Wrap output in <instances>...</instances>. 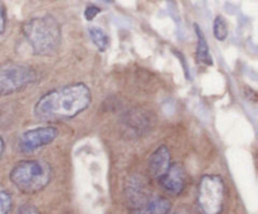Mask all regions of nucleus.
<instances>
[{
	"label": "nucleus",
	"instance_id": "nucleus-15",
	"mask_svg": "<svg viewBox=\"0 0 258 214\" xmlns=\"http://www.w3.org/2000/svg\"><path fill=\"white\" fill-rule=\"evenodd\" d=\"M12 205L13 200L10 194L8 191L0 189V214H9Z\"/></svg>",
	"mask_w": 258,
	"mask_h": 214
},
{
	"label": "nucleus",
	"instance_id": "nucleus-3",
	"mask_svg": "<svg viewBox=\"0 0 258 214\" xmlns=\"http://www.w3.org/2000/svg\"><path fill=\"white\" fill-rule=\"evenodd\" d=\"M53 176L52 168L42 160H24L18 163L10 171V181L27 194H33L44 189Z\"/></svg>",
	"mask_w": 258,
	"mask_h": 214
},
{
	"label": "nucleus",
	"instance_id": "nucleus-18",
	"mask_svg": "<svg viewBox=\"0 0 258 214\" xmlns=\"http://www.w3.org/2000/svg\"><path fill=\"white\" fill-rule=\"evenodd\" d=\"M5 24H7V13L3 5H0V34L5 30Z\"/></svg>",
	"mask_w": 258,
	"mask_h": 214
},
{
	"label": "nucleus",
	"instance_id": "nucleus-7",
	"mask_svg": "<svg viewBox=\"0 0 258 214\" xmlns=\"http://www.w3.org/2000/svg\"><path fill=\"white\" fill-rule=\"evenodd\" d=\"M159 184L164 190L170 194H180L186 185V173L183 166L178 163L171 164L168 173L159 179Z\"/></svg>",
	"mask_w": 258,
	"mask_h": 214
},
{
	"label": "nucleus",
	"instance_id": "nucleus-10",
	"mask_svg": "<svg viewBox=\"0 0 258 214\" xmlns=\"http://www.w3.org/2000/svg\"><path fill=\"white\" fill-rule=\"evenodd\" d=\"M125 121V127L135 133L146 132L149 128H151V116L146 111L141 110H131L123 117Z\"/></svg>",
	"mask_w": 258,
	"mask_h": 214
},
{
	"label": "nucleus",
	"instance_id": "nucleus-13",
	"mask_svg": "<svg viewBox=\"0 0 258 214\" xmlns=\"http://www.w3.org/2000/svg\"><path fill=\"white\" fill-rule=\"evenodd\" d=\"M87 32L91 40L93 42V44H95L101 52L107 49L110 39H108L107 33H106L102 28L97 27V25H90V27L87 28Z\"/></svg>",
	"mask_w": 258,
	"mask_h": 214
},
{
	"label": "nucleus",
	"instance_id": "nucleus-4",
	"mask_svg": "<svg viewBox=\"0 0 258 214\" xmlns=\"http://www.w3.org/2000/svg\"><path fill=\"white\" fill-rule=\"evenodd\" d=\"M226 201V184L219 175H203L198 185L197 204L201 214H222Z\"/></svg>",
	"mask_w": 258,
	"mask_h": 214
},
{
	"label": "nucleus",
	"instance_id": "nucleus-19",
	"mask_svg": "<svg viewBox=\"0 0 258 214\" xmlns=\"http://www.w3.org/2000/svg\"><path fill=\"white\" fill-rule=\"evenodd\" d=\"M4 149H5L4 140H3V137H2V136H0V158H2L3 153H4Z\"/></svg>",
	"mask_w": 258,
	"mask_h": 214
},
{
	"label": "nucleus",
	"instance_id": "nucleus-14",
	"mask_svg": "<svg viewBox=\"0 0 258 214\" xmlns=\"http://www.w3.org/2000/svg\"><path fill=\"white\" fill-rule=\"evenodd\" d=\"M213 33L216 39L218 40H224L228 37V23H227V20L222 15H218L214 19Z\"/></svg>",
	"mask_w": 258,
	"mask_h": 214
},
{
	"label": "nucleus",
	"instance_id": "nucleus-6",
	"mask_svg": "<svg viewBox=\"0 0 258 214\" xmlns=\"http://www.w3.org/2000/svg\"><path fill=\"white\" fill-rule=\"evenodd\" d=\"M58 130L54 126H43L32 128L22 133L18 140V150L20 153H32L37 149L52 144L57 138Z\"/></svg>",
	"mask_w": 258,
	"mask_h": 214
},
{
	"label": "nucleus",
	"instance_id": "nucleus-17",
	"mask_svg": "<svg viewBox=\"0 0 258 214\" xmlns=\"http://www.w3.org/2000/svg\"><path fill=\"white\" fill-rule=\"evenodd\" d=\"M17 214H40L39 210L37 209V206L30 205V204H25L22 208L18 210Z\"/></svg>",
	"mask_w": 258,
	"mask_h": 214
},
{
	"label": "nucleus",
	"instance_id": "nucleus-5",
	"mask_svg": "<svg viewBox=\"0 0 258 214\" xmlns=\"http://www.w3.org/2000/svg\"><path fill=\"white\" fill-rule=\"evenodd\" d=\"M37 70L28 64L8 63L0 65V97L23 90L37 81Z\"/></svg>",
	"mask_w": 258,
	"mask_h": 214
},
{
	"label": "nucleus",
	"instance_id": "nucleus-2",
	"mask_svg": "<svg viewBox=\"0 0 258 214\" xmlns=\"http://www.w3.org/2000/svg\"><path fill=\"white\" fill-rule=\"evenodd\" d=\"M23 34L38 55L53 54L62 39L59 23L52 15L34 17L24 23Z\"/></svg>",
	"mask_w": 258,
	"mask_h": 214
},
{
	"label": "nucleus",
	"instance_id": "nucleus-12",
	"mask_svg": "<svg viewBox=\"0 0 258 214\" xmlns=\"http://www.w3.org/2000/svg\"><path fill=\"white\" fill-rule=\"evenodd\" d=\"M196 32H197V35H198V43H197V52H196L197 62L204 65H212L213 64V59H212L211 52H209L208 42H207L206 37H204V33L202 32L199 25H196Z\"/></svg>",
	"mask_w": 258,
	"mask_h": 214
},
{
	"label": "nucleus",
	"instance_id": "nucleus-16",
	"mask_svg": "<svg viewBox=\"0 0 258 214\" xmlns=\"http://www.w3.org/2000/svg\"><path fill=\"white\" fill-rule=\"evenodd\" d=\"M101 9L96 5H87V8L85 9V18L86 20H92L93 18L97 17V14H100Z\"/></svg>",
	"mask_w": 258,
	"mask_h": 214
},
{
	"label": "nucleus",
	"instance_id": "nucleus-8",
	"mask_svg": "<svg viewBox=\"0 0 258 214\" xmlns=\"http://www.w3.org/2000/svg\"><path fill=\"white\" fill-rule=\"evenodd\" d=\"M171 165V154L168 146L161 145L154 150L149 159V171L156 180L163 178L168 173Z\"/></svg>",
	"mask_w": 258,
	"mask_h": 214
},
{
	"label": "nucleus",
	"instance_id": "nucleus-9",
	"mask_svg": "<svg viewBox=\"0 0 258 214\" xmlns=\"http://www.w3.org/2000/svg\"><path fill=\"white\" fill-rule=\"evenodd\" d=\"M126 196H127V200L130 205L133 206V209L140 208L150 199L149 198L148 185L140 176L130 179L127 186H126Z\"/></svg>",
	"mask_w": 258,
	"mask_h": 214
},
{
	"label": "nucleus",
	"instance_id": "nucleus-11",
	"mask_svg": "<svg viewBox=\"0 0 258 214\" xmlns=\"http://www.w3.org/2000/svg\"><path fill=\"white\" fill-rule=\"evenodd\" d=\"M171 210V201L165 196H154L140 208L131 209V214H169Z\"/></svg>",
	"mask_w": 258,
	"mask_h": 214
},
{
	"label": "nucleus",
	"instance_id": "nucleus-1",
	"mask_svg": "<svg viewBox=\"0 0 258 214\" xmlns=\"http://www.w3.org/2000/svg\"><path fill=\"white\" fill-rule=\"evenodd\" d=\"M92 95L85 83H73L43 95L34 105V116L40 121L72 118L87 110Z\"/></svg>",
	"mask_w": 258,
	"mask_h": 214
},
{
	"label": "nucleus",
	"instance_id": "nucleus-20",
	"mask_svg": "<svg viewBox=\"0 0 258 214\" xmlns=\"http://www.w3.org/2000/svg\"><path fill=\"white\" fill-rule=\"evenodd\" d=\"M175 214H178V213H175Z\"/></svg>",
	"mask_w": 258,
	"mask_h": 214
}]
</instances>
